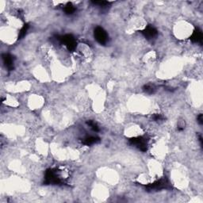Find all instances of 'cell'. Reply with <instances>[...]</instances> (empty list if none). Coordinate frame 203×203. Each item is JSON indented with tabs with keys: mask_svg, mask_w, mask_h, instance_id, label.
Segmentation results:
<instances>
[{
	"mask_svg": "<svg viewBox=\"0 0 203 203\" xmlns=\"http://www.w3.org/2000/svg\"><path fill=\"white\" fill-rule=\"evenodd\" d=\"M95 39H96L97 41H98V42H99L100 44H104L108 41V35H107V32L101 27H98L95 29Z\"/></svg>",
	"mask_w": 203,
	"mask_h": 203,
	"instance_id": "1",
	"label": "cell"
},
{
	"mask_svg": "<svg viewBox=\"0 0 203 203\" xmlns=\"http://www.w3.org/2000/svg\"><path fill=\"white\" fill-rule=\"evenodd\" d=\"M143 33H144V36L146 37H148V38H152V37H154L157 34L156 29L154 27H152V26H148V27L145 28V29H144Z\"/></svg>",
	"mask_w": 203,
	"mask_h": 203,
	"instance_id": "2",
	"label": "cell"
},
{
	"mask_svg": "<svg viewBox=\"0 0 203 203\" xmlns=\"http://www.w3.org/2000/svg\"><path fill=\"white\" fill-rule=\"evenodd\" d=\"M65 12H66L67 14H72L73 12L75 11V8L74 6L71 5V3H68V5L65 7Z\"/></svg>",
	"mask_w": 203,
	"mask_h": 203,
	"instance_id": "3",
	"label": "cell"
}]
</instances>
